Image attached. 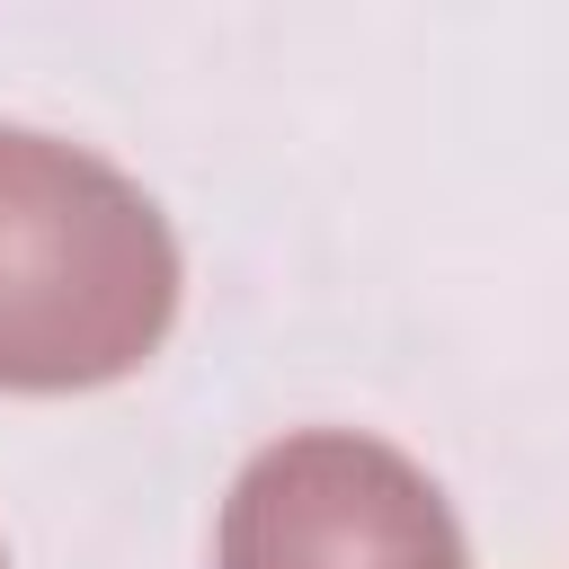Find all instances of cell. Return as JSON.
<instances>
[{"instance_id": "1", "label": "cell", "mask_w": 569, "mask_h": 569, "mask_svg": "<svg viewBox=\"0 0 569 569\" xmlns=\"http://www.w3.org/2000/svg\"><path fill=\"white\" fill-rule=\"evenodd\" d=\"M178 231L98 151L0 124V391H98L178 320Z\"/></svg>"}, {"instance_id": "2", "label": "cell", "mask_w": 569, "mask_h": 569, "mask_svg": "<svg viewBox=\"0 0 569 569\" xmlns=\"http://www.w3.org/2000/svg\"><path fill=\"white\" fill-rule=\"evenodd\" d=\"M213 569H471L445 489L382 436L302 427L240 462Z\"/></svg>"}, {"instance_id": "3", "label": "cell", "mask_w": 569, "mask_h": 569, "mask_svg": "<svg viewBox=\"0 0 569 569\" xmlns=\"http://www.w3.org/2000/svg\"><path fill=\"white\" fill-rule=\"evenodd\" d=\"M0 569H9V560H0Z\"/></svg>"}]
</instances>
